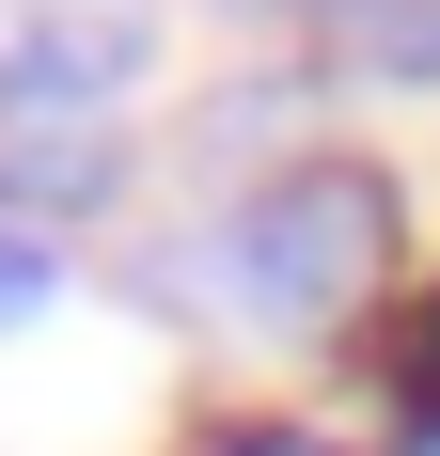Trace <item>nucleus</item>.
Returning a JSON list of instances; mask_svg holds the SVG:
<instances>
[{
    "instance_id": "nucleus-2",
    "label": "nucleus",
    "mask_w": 440,
    "mask_h": 456,
    "mask_svg": "<svg viewBox=\"0 0 440 456\" xmlns=\"http://www.w3.org/2000/svg\"><path fill=\"white\" fill-rule=\"evenodd\" d=\"M142 63V16L126 0H32L0 32V126H94Z\"/></svg>"
},
{
    "instance_id": "nucleus-5",
    "label": "nucleus",
    "mask_w": 440,
    "mask_h": 456,
    "mask_svg": "<svg viewBox=\"0 0 440 456\" xmlns=\"http://www.w3.org/2000/svg\"><path fill=\"white\" fill-rule=\"evenodd\" d=\"M220 456H330V441H299V425H252V441H220Z\"/></svg>"
},
{
    "instance_id": "nucleus-3",
    "label": "nucleus",
    "mask_w": 440,
    "mask_h": 456,
    "mask_svg": "<svg viewBox=\"0 0 440 456\" xmlns=\"http://www.w3.org/2000/svg\"><path fill=\"white\" fill-rule=\"evenodd\" d=\"M110 189V126H0V205L16 221H63Z\"/></svg>"
},
{
    "instance_id": "nucleus-4",
    "label": "nucleus",
    "mask_w": 440,
    "mask_h": 456,
    "mask_svg": "<svg viewBox=\"0 0 440 456\" xmlns=\"http://www.w3.org/2000/svg\"><path fill=\"white\" fill-rule=\"evenodd\" d=\"M362 79H440V0H362Z\"/></svg>"
},
{
    "instance_id": "nucleus-1",
    "label": "nucleus",
    "mask_w": 440,
    "mask_h": 456,
    "mask_svg": "<svg viewBox=\"0 0 440 456\" xmlns=\"http://www.w3.org/2000/svg\"><path fill=\"white\" fill-rule=\"evenodd\" d=\"M378 268H394V189L378 174H283V189H252L220 221V283L252 315H283V330L378 299Z\"/></svg>"
},
{
    "instance_id": "nucleus-6",
    "label": "nucleus",
    "mask_w": 440,
    "mask_h": 456,
    "mask_svg": "<svg viewBox=\"0 0 440 456\" xmlns=\"http://www.w3.org/2000/svg\"><path fill=\"white\" fill-rule=\"evenodd\" d=\"M409 378H425V425H440V315L409 330Z\"/></svg>"
},
{
    "instance_id": "nucleus-8",
    "label": "nucleus",
    "mask_w": 440,
    "mask_h": 456,
    "mask_svg": "<svg viewBox=\"0 0 440 456\" xmlns=\"http://www.w3.org/2000/svg\"><path fill=\"white\" fill-rule=\"evenodd\" d=\"M409 456H440V425H409Z\"/></svg>"
},
{
    "instance_id": "nucleus-7",
    "label": "nucleus",
    "mask_w": 440,
    "mask_h": 456,
    "mask_svg": "<svg viewBox=\"0 0 440 456\" xmlns=\"http://www.w3.org/2000/svg\"><path fill=\"white\" fill-rule=\"evenodd\" d=\"M16 299H47V268H32V252H0V315H16Z\"/></svg>"
}]
</instances>
